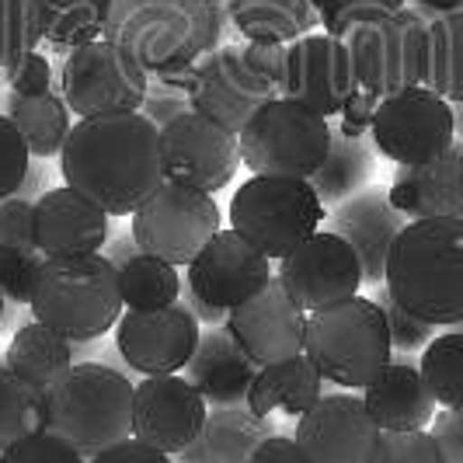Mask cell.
<instances>
[{"label": "cell", "mask_w": 463, "mask_h": 463, "mask_svg": "<svg viewBox=\"0 0 463 463\" xmlns=\"http://www.w3.org/2000/svg\"><path fill=\"white\" fill-rule=\"evenodd\" d=\"M63 185L94 199L109 216H133L164 182L161 129L143 112L77 118L60 150Z\"/></svg>", "instance_id": "6da1fadb"}, {"label": "cell", "mask_w": 463, "mask_h": 463, "mask_svg": "<svg viewBox=\"0 0 463 463\" xmlns=\"http://www.w3.org/2000/svg\"><path fill=\"white\" fill-rule=\"evenodd\" d=\"M227 22V0H112L101 39L129 49L150 77H188L206 52L223 46Z\"/></svg>", "instance_id": "7a4b0ae2"}, {"label": "cell", "mask_w": 463, "mask_h": 463, "mask_svg": "<svg viewBox=\"0 0 463 463\" xmlns=\"http://www.w3.org/2000/svg\"><path fill=\"white\" fill-rule=\"evenodd\" d=\"M352 63V94L335 122L345 137H366L376 105L387 94L425 84L429 73V22L415 7H401L387 18L355 24L345 35Z\"/></svg>", "instance_id": "3957f363"}, {"label": "cell", "mask_w": 463, "mask_h": 463, "mask_svg": "<svg viewBox=\"0 0 463 463\" xmlns=\"http://www.w3.org/2000/svg\"><path fill=\"white\" fill-rule=\"evenodd\" d=\"M387 289L404 310L436 327L463 321V216L411 220L387 258Z\"/></svg>", "instance_id": "277c9868"}, {"label": "cell", "mask_w": 463, "mask_h": 463, "mask_svg": "<svg viewBox=\"0 0 463 463\" xmlns=\"http://www.w3.org/2000/svg\"><path fill=\"white\" fill-rule=\"evenodd\" d=\"M122 307L118 269L101 251L43 258L28 300L35 321L67 335L70 342L109 335L122 317Z\"/></svg>", "instance_id": "5b68a950"}, {"label": "cell", "mask_w": 463, "mask_h": 463, "mask_svg": "<svg viewBox=\"0 0 463 463\" xmlns=\"http://www.w3.org/2000/svg\"><path fill=\"white\" fill-rule=\"evenodd\" d=\"M133 397L137 387L118 370L101 363H73L46 391L49 429L91 460L133 436Z\"/></svg>", "instance_id": "8992f818"}, {"label": "cell", "mask_w": 463, "mask_h": 463, "mask_svg": "<svg viewBox=\"0 0 463 463\" xmlns=\"http://www.w3.org/2000/svg\"><path fill=\"white\" fill-rule=\"evenodd\" d=\"M303 352L342 391H363L394 355L383 310L370 297H348L307 314Z\"/></svg>", "instance_id": "52a82bcc"}, {"label": "cell", "mask_w": 463, "mask_h": 463, "mask_svg": "<svg viewBox=\"0 0 463 463\" xmlns=\"http://www.w3.org/2000/svg\"><path fill=\"white\" fill-rule=\"evenodd\" d=\"M325 220L327 206L307 178L276 175H251L233 192L227 209V223L272 261L297 251L310 233L321 231Z\"/></svg>", "instance_id": "ba28073f"}, {"label": "cell", "mask_w": 463, "mask_h": 463, "mask_svg": "<svg viewBox=\"0 0 463 463\" xmlns=\"http://www.w3.org/2000/svg\"><path fill=\"white\" fill-rule=\"evenodd\" d=\"M241 164L251 175L307 178L325 164L331 146V118L297 98H272L237 133Z\"/></svg>", "instance_id": "9c48e42d"}, {"label": "cell", "mask_w": 463, "mask_h": 463, "mask_svg": "<svg viewBox=\"0 0 463 463\" xmlns=\"http://www.w3.org/2000/svg\"><path fill=\"white\" fill-rule=\"evenodd\" d=\"M150 73L126 46L112 39H94L63 52L60 94L77 118L139 112Z\"/></svg>", "instance_id": "30bf717a"}, {"label": "cell", "mask_w": 463, "mask_h": 463, "mask_svg": "<svg viewBox=\"0 0 463 463\" xmlns=\"http://www.w3.org/2000/svg\"><path fill=\"white\" fill-rule=\"evenodd\" d=\"M220 206L209 192L167 182L154 188L133 213V237L146 255H157L171 265H192V258L223 227Z\"/></svg>", "instance_id": "8fae6325"}, {"label": "cell", "mask_w": 463, "mask_h": 463, "mask_svg": "<svg viewBox=\"0 0 463 463\" xmlns=\"http://www.w3.org/2000/svg\"><path fill=\"white\" fill-rule=\"evenodd\" d=\"M373 146L394 164H425L457 143L453 101L425 84L387 94L370 126Z\"/></svg>", "instance_id": "7c38bea8"}, {"label": "cell", "mask_w": 463, "mask_h": 463, "mask_svg": "<svg viewBox=\"0 0 463 463\" xmlns=\"http://www.w3.org/2000/svg\"><path fill=\"white\" fill-rule=\"evenodd\" d=\"M161 167L167 182L213 195L233 182L241 167V139L223 122L192 109L161 129Z\"/></svg>", "instance_id": "4fadbf2b"}, {"label": "cell", "mask_w": 463, "mask_h": 463, "mask_svg": "<svg viewBox=\"0 0 463 463\" xmlns=\"http://www.w3.org/2000/svg\"><path fill=\"white\" fill-rule=\"evenodd\" d=\"M203 338L199 317L185 303H171L161 310H122L116 325L118 355L143 376H167L188 366Z\"/></svg>", "instance_id": "5bb4252c"}, {"label": "cell", "mask_w": 463, "mask_h": 463, "mask_svg": "<svg viewBox=\"0 0 463 463\" xmlns=\"http://www.w3.org/2000/svg\"><path fill=\"white\" fill-rule=\"evenodd\" d=\"M276 279L307 314L348 300V297H359V286L366 282L359 255L335 231L310 233L297 251H289L279 261Z\"/></svg>", "instance_id": "9a60e30c"}, {"label": "cell", "mask_w": 463, "mask_h": 463, "mask_svg": "<svg viewBox=\"0 0 463 463\" xmlns=\"http://www.w3.org/2000/svg\"><path fill=\"white\" fill-rule=\"evenodd\" d=\"M279 94L282 91L276 84L261 80L255 70L248 67L241 46H216L188 73L192 109L223 122L233 133H241L248 126V118Z\"/></svg>", "instance_id": "2e32d148"}, {"label": "cell", "mask_w": 463, "mask_h": 463, "mask_svg": "<svg viewBox=\"0 0 463 463\" xmlns=\"http://www.w3.org/2000/svg\"><path fill=\"white\" fill-rule=\"evenodd\" d=\"M185 286L216 310H227L248 303L261 293L272 279V258L261 255L248 237L227 227L213 233L209 244L185 265Z\"/></svg>", "instance_id": "e0dca14e"}, {"label": "cell", "mask_w": 463, "mask_h": 463, "mask_svg": "<svg viewBox=\"0 0 463 463\" xmlns=\"http://www.w3.org/2000/svg\"><path fill=\"white\" fill-rule=\"evenodd\" d=\"M209 404L185 376H143L133 397V436L167 457L199 439Z\"/></svg>", "instance_id": "ac0fdd59"}, {"label": "cell", "mask_w": 463, "mask_h": 463, "mask_svg": "<svg viewBox=\"0 0 463 463\" xmlns=\"http://www.w3.org/2000/svg\"><path fill=\"white\" fill-rule=\"evenodd\" d=\"M293 439L307 463H370L380 429L359 394H321L297 418Z\"/></svg>", "instance_id": "d6986e66"}, {"label": "cell", "mask_w": 463, "mask_h": 463, "mask_svg": "<svg viewBox=\"0 0 463 463\" xmlns=\"http://www.w3.org/2000/svg\"><path fill=\"white\" fill-rule=\"evenodd\" d=\"M223 325L231 327L233 342L244 348V355L255 366L300 355L307 342V310L293 303V297L276 276L248 303L233 307Z\"/></svg>", "instance_id": "ffe728a7"}, {"label": "cell", "mask_w": 463, "mask_h": 463, "mask_svg": "<svg viewBox=\"0 0 463 463\" xmlns=\"http://www.w3.org/2000/svg\"><path fill=\"white\" fill-rule=\"evenodd\" d=\"M352 94V63L345 39L327 32H310L289 43V73L282 98H297L325 118H338Z\"/></svg>", "instance_id": "44dd1931"}, {"label": "cell", "mask_w": 463, "mask_h": 463, "mask_svg": "<svg viewBox=\"0 0 463 463\" xmlns=\"http://www.w3.org/2000/svg\"><path fill=\"white\" fill-rule=\"evenodd\" d=\"M327 223L359 255L363 279L370 286H380L387 276V258H391L397 233L404 231L411 220L401 209H394L387 188L370 185L359 188L355 195H348L345 203H338L335 213L327 216Z\"/></svg>", "instance_id": "7402d4cb"}, {"label": "cell", "mask_w": 463, "mask_h": 463, "mask_svg": "<svg viewBox=\"0 0 463 463\" xmlns=\"http://www.w3.org/2000/svg\"><path fill=\"white\" fill-rule=\"evenodd\" d=\"M109 244V213L77 188H49L35 199V248L43 258L91 255Z\"/></svg>", "instance_id": "603a6c76"}, {"label": "cell", "mask_w": 463, "mask_h": 463, "mask_svg": "<svg viewBox=\"0 0 463 463\" xmlns=\"http://www.w3.org/2000/svg\"><path fill=\"white\" fill-rule=\"evenodd\" d=\"M387 195L408 220L463 216V143L425 164H397Z\"/></svg>", "instance_id": "cb8c5ba5"}, {"label": "cell", "mask_w": 463, "mask_h": 463, "mask_svg": "<svg viewBox=\"0 0 463 463\" xmlns=\"http://www.w3.org/2000/svg\"><path fill=\"white\" fill-rule=\"evenodd\" d=\"M258 366L233 342L231 327L213 325L203 331L195 355L188 359L185 380L203 394L209 408H244Z\"/></svg>", "instance_id": "d4e9b609"}, {"label": "cell", "mask_w": 463, "mask_h": 463, "mask_svg": "<svg viewBox=\"0 0 463 463\" xmlns=\"http://www.w3.org/2000/svg\"><path fill=\"white\" fill-rule=\"evenodd\" d=\"M363 404L380 432H415L429 429L436 418V397L425 387V376L408 359H391L363 387Z\"/></svg>", "instance_id": "484cf974"}, {"label": "cell", "mask_w": 463, "mask_h": 463, "mask_svg": "<svg viewBox=\"0 0 463 463\" xmlns=\"http://www.w3.org/2000/svg\"><path fill=\"white\" fill-rule=\"evenodd\" d=\"M276 436L272 418H258L244 408H209L199 439L175 453V463H248L258 442Z\"/></svg>", "instance_id": "4316f807"}, {"label": "cell", "mask_w": 463, "mask_h": 463, "mask_svg": "<svg viewBox=\"0 0 463 463\" xmlns=\"http://www.w3.org/2000/svg\"><path fill=\"white\" fill-rule=\"evenodd\" d=\"M325 394V376L310 363V355H289L282 363L258 366L255 383L248 391V408L258 418H272L276 411L300 418L307 408H314Z\"/></svg>", "instance_id": "83f0119b"}, {"label": "cell", "mask_w": 463, "mask_h": 463, "mask_svg": "<svg viewBox=\"0 0 463 463\" xmlns=\"http://www.w3.org/2000/svg\"><path fill=\"white\" fill-rule=\"evenodd\" d=\"M227 11L244 43L289 46L321 24V14L310 0H227Z\"/></svg>", "instance_id": "f1b7e54d"}, {"label": "cell", "mask_w": 463, "mask_h": 463, "mask_svg": "<svg viewBox=\"0 0 463 463\" xmlns=\"http://www.w3.org/2000/svg\"><path fill=\"white\" fill-rule=\"evenodd\" d=\"M4 116L18 126V133L28 143V154L32 157H43V161L56 157L63 150L70 129H73V122H70L73 112H70L67 98L60 91H49V94L7 91V98H4Z\"/></svg>", "instance_id": "f546056e"}, {"label": "cell", "mask_w": 463, "mask_h": 463, "mask_svg": "<svg viewBox=\"0 0 463 463\" xmlns=\"http://www.w3.org/2000/svg\"><path fill=\"white\" fill-rule=\"evenodd\" d=\"M4 366L49 391L73 366V342L43 321H32L14 331L11 345L4 352Z\"/></svg>", "instance_id": "4dcf8cb0"}, {"label": "cell", "mask_w": 463, "mask_h": 463, "mask_svg": "<svg viewBox=\"0 0 463 463\" xmlns=\"http://www.w3.org/2000/svg\"><path fill=\"white\" fill-rule=\"evenodd\" d=\"M32 7L43 28V43L56 52L101 39L112 14V0H32Z\"/></svg>", "instance_id": "1f68e13d"}, {"label": "cell", "mask_w": 463, "mask_h": 463, "mask_svg": "<svg viewBox=\"0 0 463 463\" xmlns=\"http://www.w3.org/2000/svg\"><path fill=\"white\" fill-rule=\"evenodd\" d=\"M373 175V150L366 137H345L331 122V146H327L325 164L310 175V185L321 195L325 206H338L359 188H366Z\"/></svg>", "instance_id": "d6a6232c"}, {"label": "cell", "mask_w": 463, "mask_h": 463, "mask_svg": "<svg viewBox=\"0 0 463 463\" xmlns=\"http://www.w3.org/2000/svg\"><path fill=\"white\" fill-rule=\"evenodd\" d=\"M43 429H49L46 391L14 370L0 366V453Z\"/></svg>", "instance_id": "836d02e7"}, {"label": "cell", "mask_w": 463, "mask_h": 463, "mask_svg": "<svg viewBox=\"0 0 463 463\" xmlns=\"http://www.w3.org/2000/svg\"><path fill=\"white\" fill-rule=\"evenodd\" d=\"M118 286H122V303L129 310H161L182 297L178 265L146 251L133 255L118 269Z\"/></svg>", "instance_id": "e575fe53"}, {"label": "cell", "mask_w": 463, "mask_h": 463, "mask_svg": "<svg viewBox=\"0 0 463 463\" xmlns=\"http://www.w3.org/2000/svg\"><path fill=\"white\" fill-rule=\"evenodd\" d=\"M425 88L446 101H463V11L429 22V73Z\"/></svg>", "instance_id": "d590c367"}, {"label": "cell", "mask_w": 463, "mask_h": 463, "mask_svg": "<svg viewBox=\"0 0 463 463\" xmlns=\"http://www.w3.org/2000/svg\"><path fill=\"white\" fill-rule=\"evenodd\" d=\"M418 370L439 408H463V331L449 327L421 348Z\"/></svg>", "instance_id": "8d00e7d4"}, {"label": "cell", "mask_w": 463, "mask_h": 463, "mask_svg": "<svg viewBox=\"0 0 463 463\" xmlns=\"http://www.w3.org/2000/svg\"><path fill=\"white\" fill-rule=\"evenodd\" d=\"M43 46V28L32 0H0V70Z\"/></svg>", "instance_id": "74e56055"}, {"label": "cell", "mask_w": 463, "mask_h": 463, "mask_svg": "<svg viewBox=\"0 0 463 463\" xmlns=\"http://www.w3.org/2000/svg\"><path fill=\"white\" fill-rule=\"evenodd\" d=\"M370 300L383 310V321H387V331H391V345H394L397 352H418V348H425L439 335L436 325H429V321L415 317L411 310H404V307L391 297V289H387L383 282L376 286V293H373Z\"/></svg>", "instance_id": "f35d334b"}, {"label": "cell", "mask_w": 463, "mask_h": 463, "mask_svg": "<svg viewBox=\"0 0 463 463\" xmlns=\"http://www.w3.org/2000/svg\"><path fill=\"white\" fill-rule=\"evenodd\" d=\"M43 255L39 251H24L14 244H0V293L7 303L28 307L32 300V286L39 276Z\"/></svg>", "instance_id": "ab89813d"}, {"label": "cell", "mask_w": 463, "mask_h": 463, "mask_svg": "<svg viewBox=\"0 0 463 463\" xmlns=\"http://www.w3.org/2000/svg\"><path fill=\"white\" fill-rule=\"evenodd\" d=\"M139 112L150 118L157 129H164L167 122H175L178 116L192 112L188 77H150Z\"/></svg>", "instance_id": "60d3db41"}, {"label": "cell", "mask_w": 463, "mask_h": 463, "mask_svg": "<svg viewBox=\"0 0 463 463\" xmlns=\"http://www.w3.org/2000/svg\"><path fill=\"white\" fill-rule=\"evenodd\" d=\"M370 463H442V453L429 429L415 432H380Z\"/></svg>", "instance_id": "b9f144b4"}, {"label": "cell", "mask_w": 463, "mask_h": 463, "mask_svg": "<svg viewBox=\"0 0 463 463\" xmlns=\"http://www.w3.org/2000/svg\"><path fill=\"white\" fill-rule=\"evenodd\" d=\"M0 463H88L63 436H56L52 429H43L35 436H24L14 446H7L0 453Z\"/></svg>", "instance_id": "7bdbcfd3"}, {"label": "cell", "mask_w": 463, "mask_h": 463, "mask_svg": "<svg viewBox=\"0 0 463 463\" xmlns=\"http://www.w3.org/2000/svg\"><path fill=\"white\" fill-rule=\"evenodd\" d=\"M401 7H408V0H331V11L321 18V28L335 39H345L355 24L387 18Z\"/></svg>", "instance_id": "ee69618b"}, {"label": "cell", "mask_w": 463, "mask_h": 463, "mask_svg": "<svg viewBox=\"0 0 463 463\" xmlns=\"http://www.w3.org/2000/svg\"><path fill=\"white\" fill-rule=\"evenodd\" d=\"M0 73H4V84H7V91H14V94H49V91H60V77L52 73V63H49L46 56L39 52V49H32V52L18 56L14 63H7V67L0 70Z\"/></svg>", "instance_id": "f6af8a7d"}, {"label": "cell", "mask_w": 463, "mask_h": 463, "mask_svg": "<svg viewBox=\"0 0 463 463\" xmlns=\"http://www.w3.org/2000/svg\"><path fill=\"white\" fill-rule=\"evenodd\" d=\"M28 164H32V154L18 126L7 116H0V199H11L22 188Z\"/></svg>", "instance_id": "bcb514c9"}, {"label": "cell", "mask_w": 463, "mask_h": 463, "mask_svg": "<svg viewBox=\"0 0 463 463\" xmlns=\"http://www.w3.org/2000/svg\"><path fill=\"white\" fill-rule=\"evenodd\" d=\"M0 244L39 251L35 248V203L32 199H22V195L0 199Z\"/></svg>", "instance_id": "7dc6e473"}, {"label": "cell", "mask_w": 463, "mask_h": 463, "mask_svg": "<svg viewBox=\"0 0 463 463\" xmlns=\"http://www.w3.org/2000/svg\"><path fill=\"white\" fill-rule=\"evenodd\" d=\"M241 49H244L248 67L255 70L261 80L276 84L282 91L286 73H289V46H282V43H244Z\"/></svg>", "instance_id": "c3c4849f"}, {"label": "cell", "mask_w": 463, "mask_h": 463, "mask_svg": "<svg viewBox=\"0 0 463 463\" xmlns=\"http://www.w3.org/2000/svg\"><path fill=\"white\" fill-rule=\"evenodd\" d=\"M429 436L436 439L442 463H463V408H442L429 421Z\"/></svg>", "instance_id": "681fc988"}, {"label": "cell", "mask_w": 463, "mask_h": 463, "mask_svg": "<svg viewBox=\"0 0 463 463\" xmlns=\"http://www.w3.org/2000/svg\"><path fill=\"white\" fill-rule=\"evenodd\" d=\"M88 463H175L167 453L161 449H154V446H146L143 439L137 436H129V439L116 442V446H109V449H101L98 457H91Z\"/></svg>", "instance_id": "f907efd6"}, {"label": "cell", "mask_w": 463, "mask_h": 463, "mask_svg": "<svg viewBox=\"0 0 463 463\" xmlns=\"http://www.w3.org/2000/svg\"><path fill=\"white\" fill-rule=\"evenodd\" d=\"M248 463H307V457H303V449L297 446V439L276 432V436L258 442V449L248 457Z\"/></svg>", "instance_id": "816d5d0a"}, {"label": "cell", "mask_w": 463, "mask_h": 463, "mask_svg": "<svg viewBox=\"0 0 463 463\" xmlns=\"http://www.w3.org/2000/svg\"><path fill=\"white\" fill-rule=\"evenodd\" d=\"M178 300L185 303L188 310L199 317V325L213 327V325H223V321H227V310H216V307H209L206 300H199V297H195V293L185 286V279H182V297H178Z\"/></svg>", "instance_id": "f5cc1de1"}, {"label": "cell", "mask_w": 463, "mask_h": 463, "mask_svg": "<svg viewBox=\"0 0 463 463\" xmlns=\"http://www.w3.org/2000/svg\"><path fill=\"white\" fill-rule=\"evenodd\" d=\"M139 251H143V248H139L133 231H129V233H118V237H109V244H105V251H101V255L109 258L116 269H122V265H126L133 255H139Z\"/></svg>", "instance_id": "db71d44e"}, {"label": "cell", "mask_w": 463, "mask_h": 463, "mask_svg": "<svg viewBox=\"0 0 463 463\" xmlns=\"http://www.w3.org/2000/svg\"><path fill=\"white\" fill-rule=\"evenodd\" d=\"M46 185V164H43V157H35V161L28 164V175H24V182H22V188L14 192V195H22V199H39L43 192H49V188H43Z\"/></svg>", "instance_id": "11a10c76"}, {"label": "cell", "mask_w": 463, "mask_h": 463, "mask_svg": "<svg viewBox=\"0 0 463 463\" xmlns=\"http://www.w3.org/2000/svg\"><path fill=\"white\" fill-rule=\"evenodd\" d=\"M408 7H415L425 22H436V18L463 11V0H408Z\"/></svg>", "instance_id": "9f6ffc18"}, {"label": "cell", "mask_w": 463, "mask_h": 463, "mask_svg": "<svg viewBox=\"0 0 463 463\" xmlns=\"http://www.w3.org/2000/svg\"><path fill=\"white\" fill-rule=\"evenodd\" d=\"M453 122H457V139L463 143V101H453Z\"/></svg>", "instance_id": "6f0895ef"}, {"label": "cell", "mask_w": 463, "mask_h": 463, "mask_svg": "<svg viewBox=\"0 0 463 463\" xmlns=\"http://www.w3.org/2000/svg\"><path fill=\"white\" fill-rule=\"evenodd\" d=\"M310 4H314V11H317L321 18H325L327 11H331V0H310Z\"/></svg>", "instance_id": "680465c9"}, {"label": "cell", "mask_w": 463, "mask_h": 463, "mask_svg": "<svg viewBox=\"0 0 463 463\" xmlns=\"http://www.w3.org/2000/svg\"><path fill=\"white\" fill-rule=\"evenodd\" d=\"M4 303L7 300H4V293H0V321H4Z\"/></svg>", "instance_id": "91938a15"}, {"label": "cell", "mask_w": 463, "mask_h": 463, "mask_svg": "<svg viewBox=\"0 0 463 463\" xmlns=\"http://www.w3.org/2000/svg\"><path fill=\"white\" fill-rule=\"evenodd\" d=\"M457 331H463V321H460V325H457Z\"/></svg>", "instance_id": "94428289"}, {"label": "cell", "mask_w": 463, "mask_h": 463, "mask_svg": "<svg viewBox=\"0 0 463 463\" xmlns=\"http://www.w3.org/2000/svg\"><path fill=\"white\" fill-rule=\"evenodd\" d=\"M209 4H220V0H209Z\"/></svg>", "instance_id": "6125c7cd"}]
</instances>
